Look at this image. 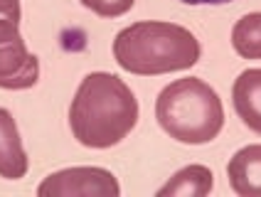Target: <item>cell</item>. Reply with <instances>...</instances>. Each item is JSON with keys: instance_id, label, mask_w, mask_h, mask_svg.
<instances>
[{"instance_id": "obj_5", "label": "cell", "mask_w": 261, "mask_h": 197, "mask_svg": "<svg viewBox=\"0 0 261 197\" xmlns=\"http://www.w3.org/2000/svg\"><path fill=\"white\" fill-rule=\"evenodd\" d=\"M40 197H118V180L103 168H67L37 187Z\"/></svg>"}, {"instance_id": "obj_7", "label": "cell", "mask_w": 261, "mask_h": 197, "mask_svg": "<svg viewBox=\"0 0 261 197\" xmlns=\"http://www.w3.org/2000/svg\"><path fill=\"white\" fill-rule=\"evenodd\" d=\"M229 185L242 197H261V145L237 151L227 165Z\"/></svg>"}, {"instance_id": "obj_2", "label": "cell", "mask_w": 261, "mask_h": 197, "mask_svg": "<svg viewBox=\"0 0 261 197\" xmlns=\"http://www.w3.org/2000/svg\"><path fill=\"white\" fill-rule=\"evenodd\" d=\"M200 42L190 30L155 20L136 22L114 40L118 67L141 77L190 69L200 62Z\"/></svg>"}, {"instance_id": "obj_10", "label": "cell", "mask_w": 261, "mask_h": 197, "mask_svg": "<svg viewBox=\"0 0 261 197\" xmlns=\"http://www.w3.org/2000/svg\"><path fill=\"white\" fill-rule=\"evenodd\" d=\"M232 47L244 59H261V13H249L232 28Z\"/></svg>"}, {"instance_id": "obj_3", "label": "cell", "mask_w": 261, "mask_h": 197, "mask_svg": "<svg viewBox=\"0 0 261 197\" xmlns=\"http://www.w3.org/2000/svg\"><path fill=\"white\" fill-rule=\"evenodd\" d=\"M155 118L170 138L188 145H202L219 136L224 126V109L212 86L197 77H188L160 91Z\"/></svg>"}, {"instance_id": "obj_1", "label": "cell", "mask_w": 261, "mask_h": 197, "mask_svg": "<svg viewBox=\"0 0 261 197\" xmlns=\"http://www.w3.org/2000/svg\"><path fill=\"white\" fill-rule=\"evenodd\" d=\"M138 124V101L126 82L109 71H91L82 79L69 106L74 138L87 148H111Z\"/></svg>"}, {"instance_id": "obj_8", "label": "cell", "mask_w": 261, "mask_h": 197, "mask_svg": "<svg viewBox=\"0 0 261 197\" xmlns=\"http://www.w3.org/2000/svg\"><path fill=\"white\" fill-rule=\"evenodd\" d=\"M234 109L254 133H261V69L242 71L232 89Z\"/></svg>"}, {"instance_id": "obj_12", "label": "cell", "mask_w": 261, "mask_h": 197, "mask_svg": "<svg viewBox=\"0 0 261 197\" xmlns=\"http://www.w3.org/2000/svg\"><path fill=\"white\" fill-rule=\"evenodd\" d=\"M188 5H222V3H232V0H182Z\"/></svg>"}, {"instance_id": "obj_9", "label": "cell", "mask_w": 261, "mask_h": 197, "mask_svg": "<svg viewBox=\"0 0 261 197\" xmlns=\"http://www.w3.org/2000/svg\"><path fill=\"white\" fill-rule=\"evenodd\" d=\"M212 170L204 165H188L175 173L168 183L158 190V197H204L212 192Z\"/></svg>"}, {"instance_id": "obj_11", "label": "cell", "mask_w": 261, "mask_h": 197, "mask_svg": "<svg viewBox=\"0 0 261 197\" xmlns=\"http://www.w3.org/2000/svg\"><path fill=\"white\" fill-rule=\"evenodd\" d=\"M133 3L136 0H82V5L99 17H121L133 8Z\"/></svg>"}, {"instance_id": "obj_4", "label": "cell", "mask_w": 261, "mask_h": 197, "mask_svg": "<svg viewBox=\"0 0 261 197\" xmlns=\"http://www.w3.org/2000/svg\"><path fill=\"white\" fill-rule=\"evenodd\" d=\"M40 79V62L20 35V20L0 17V89H30Z\"/></svg>"}, {"instance_id": "obj_6", "label": "cell", "mask_w": 261, "mask_h": 197, "mask_svg": "<svg viewBox=\"0 0 261 197\" xmlns=\"http://www.w3.org/2000/svg\"><path fill=\"white\" fill-rule=\"evenodd\" d=\"M28 173V155L17 133L13 113L0 109V178L20 180Z\"/></svg>"}]
</instances>
